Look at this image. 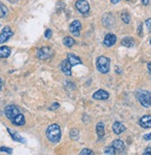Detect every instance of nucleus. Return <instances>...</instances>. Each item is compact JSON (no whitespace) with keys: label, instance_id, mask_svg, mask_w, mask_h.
Masks as SVG:
<instances>
[{"label":"nucleus","instance_id":"obj_1","mask_svg":"<svg viewBox=\"0 0 151 155\" xmlns=\"http://www.w3.org/2000/svg\"><path fill=\"white\" fill-rule=\"evenodd\" d=\"M46 134H47V138L50 140L51 142H53V143L59 142L60 140V137H61V131H60L59 125L57 124H50L47 129Z\"/></svg>","mask_w":151,"mask_h":155},{"label":"nucleus","instance_id":"obj_2","mask_svg":"<svg viewBox=\"0 0 151 155\" xmlns=\"http://www.w3.org/2000/svg\"><path fill=\"white\" fill-rule=\"evenodd\" d=\"M135 97L139 103L145 107L149 108L151 107V92L147 90H139L135 94Z\"/></svg>","mask_w":151,"mask_h":155},{"label":"nucleus","instance_id":"obj_3","mask_svg":"<svg viewBox=\"0 0 151 155\" xmlns=\"http://www.w3.org/2000/svg\"><path fill=\"white\" fill-rule=\"evenodd\" d=\"M97 68L101 74H108L111 69V60L105 56H100L97 60Z\"/></svg>","mask_w":151,"mask_h":155},{"label":"nucleus","instance_id":"obj_4","mask_svg":"<svg viewBox=\"0 0 151 155\" xmlns=\"http://www.w3.org/2000/svg\"><path fill=\"white\" fill-rule=\"evenodd\" d=\"M19 114H21V111L18 109V107H16L15 105H8L5 108V114L7 118L9 119L10 121L14 119Z\"/></svg>","mask_w":151,"mask_h":155},{"label":"nucleus","instance_id":"obj_5","mask_svg":"<svg viewBox=\"0 0 151 155\" xmlns=\"http://www.w3.org/2000/svg\"><path fill=\"white\" fill-rule=\"evenodd\" d=\"M75 7H76L77 10L82 14H87L90 10L89 3L86 1V0H78V1L75 3Z\"/></svg>","mask_w":151,"mask_h":155},{"label":"nucleus","instance_id":"obj_6","mask_svg":"<svg viewBox=\"0 0 151 155\" xmlns=\"http://www.w3.org/2000/svg\"><path fill=\"white\" fill-rule=\"evenodd\" d=\"M53 55V51L47 47H44L42 48H40L37 52V57L41 60H47L52 57Z\"/></svg>","mask_w":151,"mask_h":155},{"label":"nucleus","instance_id":"obj_7","mask_svg":"<svg viewBox=\"0 0 151 155\" xmlns=\"http://www.w3.org/2000/svg\"><path fill=\"white\" fill-rule=\"evenodd\" d=\"M13 35V32L8 26H6L3 28V30L0 34V44H3L5 42H7Z\"/></svg>","mask_w":151,"mask_h":155},{"label":"nucleus","instance_id":"obj_8","mask_svg":"<svg viewBox=\"0 0 151 155\" xmlns=\"http://www.w3.org/2000/svg\"><path fill=\"white\" fill-rule=\"evenodd\" d=\"M116 41H117V37H116L115 35H113V34H108V35H106V36L104 38L103 44L107 48H111V47L115 45Z\"/></svg>","mask_w":151,"mask_h":155},{"label":"nucleus","instance_id":"obj_9","mask_svg":"<svg viewBox=\"0 0 151 155\" xmlns=\"http://www.w3.org/2000/svg\"><path fill=\"white\" fill-rule=\"evenodd\" d=\"M108 97H109V94L103 89L98 90L97 92H95L93 94V98L98 100V101H106Z\"/></svg>","mask_w":151,"mask_h":155},{"label":"nucleus","instance_id":"obj_10","mask_svg":"<svg viewBox=\"0 0 151 155\" xmlns=\"http://www.w3.org/2000/svg\"><path fill=\"white\" fill-rule=\"evenodd\" d=\"M82 29V24L79 21H74L72 22V24L70 25V30L72 32V34L75 36H79L80 35V31Z\"/></svg>","mask_w":151,"mask_h":155},{"label":"nucleus","instance_id":"obj_11","mask_svg":"<svg viewBox=\"0 0 151 155\" xmlns=\"http://www.w3.org/2000/svg\"><path fill=\"white\" fill-rule=\"evenodd\" d=\"M139 124L141 127L147 129V128H151V115L146 114L141 117V119L139 120Z\"/></svg>","mask_w":151,"mask_h":155},{"label":"nucleus","instance_id":"obj_12","mask_svg":"<svg viewBox=\"0 0 151 155\" xmlns=\"http://www.w3.org/2000/svg\"><path fill=\"white\" fill-rule=\"evenodd\" d=\"M72 66L71 65L70 61H69L68 60L63 61L61 62V65H60V68H61V70H62V72H63L66 75H68V76L72 75Z\"/></svg>","mask_w":151,"mask_h":155},{"label":"nucleus","instance_id":"obj_13","mask_svg":"<svg viewBox=\"0 0 151 155\" xmlns=\"http://www.w3.org/2000/svg\"><path fill=\"white\" fill-rule=\"evenodd\" d=\"M112 129L116 135H120L126 130L125 125L120 122H115L112 125Z\"/></svg>","mask_w":151,"mask_h":155},{"label":"nucleus","instance_id":"obj_14","mask_svg":"<svg viewBox=\"0 0 151 155\" xmlns=\"http://www.w3.org/2000/svg\"><path fill=\"white\" fill-rule=\"evenodd\" d=\"M69 61H70L71 65L72 66H75V65H78V64H82V61L81 59L78 57V56L72 54V53H69L68 54V59H67Z\"/></svg>","mask_w":151,"mask_h":155},{"label":"nucleus","instance_id":"obj_15","mask_svg":"<svg viewBox=\"0 0 151 155\" xmlns=\"http://www.w3.org/2000/svg\"><path fill=\"white\" fill-rule=\"evenodd\" d=\"M112 147L115 149L116 152H122L125 149L124 143H123V141H121V140H120V139L114 140V141L112 142Z\"/></svg>","mask_w":151,"mask_h":155},{"label":"nucleus","instance_id":"obj_16","mask_svg":"<svg viewBox=\"0 0 151 155\" xmlns=\"http://www.w3.org/2000/svg\"><path fill=\"white\" fill-rule=\"evenodd\" d=\"M14 125H17V126H21V125H23L25 124V119H24V116L22 114H19L14 119L10 121Z\"/></svg>","mask_w":151,"mask_h":155},{"label":"nucleus","instance_id":"obj_17","mask_svg":"<svg viewBox=\"0 0 151 155\" xmlns=\"http://www.w3.org/2000/svg\"><path fill=\"white\" fill-rule=\"evenodd\" d=\"M8 133L10 134V136H11V137L15 140V141H19V142H21V143H24L25 142V139L21 137V136H20L17 132H15V131H13V130H11V129H9V128H8Z\"/></svg>","mask_w":151,"mask_h":155},{"label":"nucleus","instance_id":"obj_18","mask_svg":"<svg viewBox=\"0 0 151 155\" xmlns=\"http://www.w3.org/2000/svg\"><path fill=\"white\" fill-rule=\"evenodd\" d=\"M95 130H97V134L99 137H103L105 135V124L102 122H99L97 126H95Z\"/></svg>","mask_w":151,"mask_h":155},{"label":"nucleus","instance_id":"obj_19","mask_svg":"<svg viewBox=\"0 0 151 155\" xmlns=\"http://www.w3.org/2000/svg\"><path fill=\"white\" fill-rule=\"evenodd\" d=\"M121 45L126 48H133L134 46V40L132 37H124L121 40Z\"/></svg>","mask_w":151,"mask_h":155},{"label":"nucleus","instance_id":"obj_20","mask_svg":"<svg viewBox=\"0 0 151 155\" xmlns=\"http://www.w3.org/2000/svg\"><path fill=\"white\" fill-rule=\"evenodd\" d=\"M11 53V50L8 47H1L0 48V58H8Z\"/></svg>","mask_w":151,"mask_h":155},{"label":"nucleus","instance_id":"obj_21","mask_svg":"<svg viewBox=\"0 0 151 155\" xmlns=\"http://www.w3.org/2000/svg\"><path fill=\"white\" fill-rule=\"evenodd\" d=\"M63 44L68 47V48H72L74 44H75V41L73 38L70 37V36H67L63 39Z\"/></svg>","mask_w":151,"mask_h":155},{"label":"nucleus","instance_id":"obj_22","mask_svg":"<svg viewBox=\"0 0 151 155\" xmlns=\"http://www.w3.org/2000/svg\"><path fill=\"white\" fill-rule=\"evenodd\" d=\"M120 18L122 20V21L128 24L130 22V20H131V17H130V14L127 12V11H122L121 14H120Z\"/></svg>","mask_w":151,"mask_h":155},{"label":"nucleus","instance_id":"obj_23","mask_svg":"<svg viewBox=\"0 0 151 155\" xmlns=\"http://www.w3.org/2000/svg\"><path fill=\"white\" fill-rule=\"evenodd\" d=\"M104 154H106V155H115L116 154V150H115V149L111 145V146H108V147L105 148Z\"/></svg>","mask_w":151,"mask_h":155},{"label":"nucleus","instance_id":"obj_24","mask_svg":"<svg viewBox=\"0 0 151 155\" xmlns=\"http://www.w3.org/2000/svg\"><path fill=\"white\" fill-rule=\"evenodd\" d=\"M8 14V8L5 5H3L2 3H0V19L5 17Z\"/></svg>","mask_w":151,"mask_h":155},{"label":"nucleus","instance_id":"obj_25","mask_svg":"<svg viewBox=\"0 0 151 155\" xmlns=\"http://www.w3.org/2000/svg\"><path fill=\"white\" fill-rule=\"evenodd\" d=\"M70 136H71V137H72V139H74V140L78 139V138H79V136H80L79 130H77V129H75V128L72 129L71 132H70Z\"/></svg>","mask_w":151,"mask_h":155},{"label":"nucleus","instance_id":"obj_26","mask_svg":"<svg viewBox=\"0 0 151 155\" xmlns=\"http://www.w3.org/2000/svg\"><path fill=\"white\" fill-rule=\"evenodd\" d=\"M81 155H93L94 154V151L91 150H88V149H84L80 152Z\"/></svg>","mask_w":151,"mask_h":155},{"label":"nucleus","instance_id":"obj_27","mask_svg":"<svg viewBox=\"0 0 151 155\" xmlns=\"http://www.w3.org/2000/svg\"><path fill=\"white\" fill-rule=\"evenodd\" d=\"M146 28H147V30L151 33V18H149V19H147L146 21Z\"/></svg>","mask_w":151,"mask_h":155},{"label":"nucleus","instance_id":"obj_28","mask_svg":"<svg viewBox=\"0 0 151 155\" xmlns=\"http://www.w3.org/2000/svg\"><path fill=\"white\" fill-rule=\"evenodd\" d=\"M0 150H1V151H5V152H7L8 154H11V153H12V149L6 148V147H2V148H0Z\"/></svg>","mask_w":151,"mask_h":155},{"label":"nucleus","instance_id":"obj_29","mask_svg":"<svg viewBox=\"0 0 151 155\" xmlns=\"http://www.w3.org/2000/svg\"><path fill=\"white\" fill-rule=\"evenodd\" d=\"M51 36H52V31H51L50 29H47V30L45 32V37H46L47 39H49V38H51Z\"/></svg>","mask_w":151,"mask_h":155},{"label":"nucleus","instance_id":"obj_30","mask_svg":"<svg viewBox=\"0 0 151 155\" xmlns=\"http://www.w3.org/2000/svg\"><path fill=\"white\" fill-rule=\"evenodd\" d=\"M143 24L142 23H140L139 24V26H138V35H140V36H142L143 35Z\"/></svg>","mask_w":151,"mask_h":155},{"label":"nucleus","instance_id":"obj_31","mask_svg":"<svg viewBox=\"0 0 151 155\" xmlns=\"http://www.w3.org/2000/svg\"><path fill=\"white\" fill-rule=\"evenodd\" d=\"M143 154H144V155H151V148H147V149L144 151Z\"/></svg>","mask_w":151,"mask_h":155},{"label":"nucleus","instance_id":"obj_32","mask_svg":"<svg viewBox=\"0 0 151 155\" xmlns=\"http://www.w3.org/2000/svg\"><path fill=\"white\" fill-rule=\"evenodd\" d=\"M59 107V105L58 104V103H54L51 107H50V110H56V109H58Z\"/></svg>","mask_w":151,"mask_h":155},{"label":"nucleus","instance_id":"obj_33","mask_svg":"<svg viewBox=\"0 0 151 155\" xmlns=\"http://www.w3.org/2000/svg\"><path fill=\"white\" fill-rule=\"evenodd\" d=\"M144 138H145L146 140H151V133H149V134H147V135H145V136H144Z\"/></svg>","mask_w":151,"mask_h":155},{"label":"nucleus","instance_id":"obj_34","mask_svg":"<svg viewBox=\"0 0 151 155\" xmlns=\"http://www.w3.org/2000/svg\"><path fill=\"white\" fill-rule=\"evenodd\" d=\"M141 2L144 6H147L149 4V0H141Z\"/></svg>","mask_w":151,"mask_h":155},{"label":"nucleus","instance_id":"obj_35","mask_svg":"<svg viewBox=\"0 0 151 155\" xmlns=\"http://www.w3.org/2000/svg\"><path fill=\"white\" fill-rule=\"evenodd\" d=\"M147 70H148L149 74H151V62H149V63L147 64Z\"/></svg>","mask_w":151,"mask_h":155},{"label":"nucleus","instance_id":"obj_36","mask_svg":"<svg viewBox=\"0 0 151 155\" xmlns=\"http://www.w3.org/2000/svg\"><path fill=\"white\" fill-rule=\"evenodd\" d=\"M111 1L112 4H117V3L120 2V0H111Z\"/></svg>","mask_w":151,"mask_h":155},{"label":"nucleus","instance_id":"obj_37","mask_svg":"<svg viewBox=\"0 0 151 155\" xmlns=\"http://www.w3.org/2000/svg\"><path fill=\"white\" fill-rule=\"evenodd\" d=\"M2 86H3V82H2V80L0 79V89L2 88Z\"/></svg>","mask_w":151,"mask_h":155},{"label":"nucleus","instance_id":"obj_38","mask_svg":"<svg viewBox=\"0 0 151 155\" xmlns=\"http://www.w3.org/2000/svg\"><path fill=\"white\" fill-rule=\"evenodd\" d=\"M149 42H150V45H151V39H150V41H149Z\"/></svg>","mask_w":151,"mask_h":155},{"label":"nucleus","instance_id":"obj_39","mask_svg":"<svg viewBox=\"0 0 151 155\" xmlns=\"http://www.w3.org/2000/svg\"><path fill=\"white\" fill-rule=\"evenodd\" d=\"M127 1H129V0H127Z\"/></svg>","mask_w":151,"mask_h":155}]
</instances>
